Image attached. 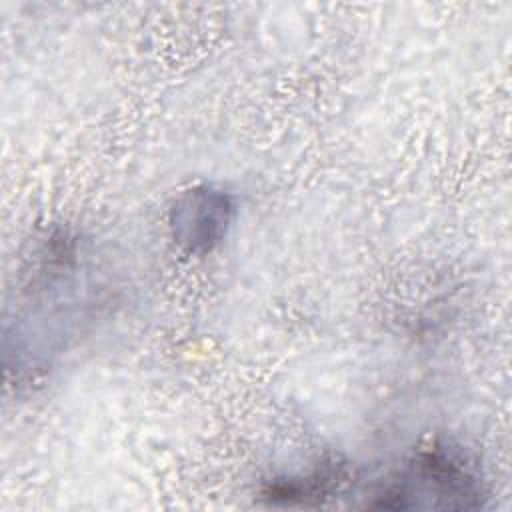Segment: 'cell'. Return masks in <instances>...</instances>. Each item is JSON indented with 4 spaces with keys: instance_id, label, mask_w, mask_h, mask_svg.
Masks as SVG:
<instances>
[{
    "instance_id": "cell-1",
    "label": "cell",
    "mask_w": 512,
    "mask_h": 512,
    "mask_svg": "<svg viewBox=\"0 0 512 512\" xmlns=\"http://www.w3.org/2000/svg\"><path fill=\"white\" fill-rule=\"evenodd\" d=\"M378 508H478L484 490L468 460L450 448L418 452L374 492Z\"/></svg>"
},
{
    "instance_id": "cell-2",
    "label": "cell",
    "mask_w": 512,
    "mask_h": 512,
    "mask_svg": "<svg viewBox=\"0 0 512 512\" xmlns=\"http://www.w3.org/2000/svg\"><path fill=\"white\" fill-rule=\"evenodd\" d=\"M232 214L234 204L222 190H188L172 212L174 236L190 252H206L226 234Z\"/></svg>"
}]
</instances>
